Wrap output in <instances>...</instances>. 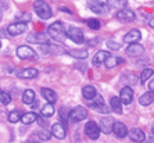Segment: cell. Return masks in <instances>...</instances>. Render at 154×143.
I'll list each match as a JSON object with an SVG mask.
<instances>
[{"instance_id": "cell-47", "label": "cell", "mask_w": 154, "mask_h": 143, "mask_svg": "<svg viewBox=\"0 0 154 143\" xmlns=\"http://www.w3.org/2000/svg\"><path fill=\"white\" fill-rule=\"evenodd\" d=\"M149 25H150V26H151V28H154V17H153V18H151L150 21H149Z\"/></svg>"}, {"instance_id": "cell-34", "label": "cell", "mask_w": 154, "mask_h": 143, "mask_svg": "<svg viewBox=\"0 0 154 143\" xmlns=\"http://www.w3.org/2000/svg\"><path fill=\"white\" fill-rule=\"evenodd\" d=\"M86 24H88V26H89L90 29H94V31H97V29L100 28V21L99 20H96V18H89L88 21H86Z\"/></svg>"}, {"instance_id": "cell-8", "label": "cell", "mask_w": 154, "mask_h": 143, "mask_svg": "<svg viewBox=\"0 0 154 143\" xmlns=\"http://www.w3.org/2000/svg\"><path fill=\"white\" fill-rule=\"evenodd\" d=\"M25 31H26V24H24V22H14V24L8 25V28H7V32L13 36L21 35Z\"/></svg>"}, {"instance_id": "cell-29", "label": "cell", "mask_w": 154, "mask_h": 143, "mask_svg": "<svg viewBox=\"0 0 154 143\" xmlns=\"http://www.w3.org/2000/svg\"><path fill=\"white\" fill-rule=\"evenodd\" d=\"M122 81L126 83V86H132L137 82V76L135 74H125L122 76Z\"/></svg>"}, {"instance_id": "cell-50", "label": "cell", "mask_w": 154, "mask_h": 143, "mask_svg": "<svg viewBox=\"0 0 154 143\" xmlns=\"http://www.w3.org/2000/svg\"><path fill=\"white\" fill-rule=\"evenodd\" d=\"M0 47H2V40H0Z\"/></svg>"}, {"instance_id": "cell-33", "label": "cell", "mask_w": 154, "mask_h": 143, "mask_svg": "<svg viewBox=\"0 0 154 143\" xmlns=\"http://www.w3.org/2000/svg\"><path fill=\"white\" fill-rule=\"evenodd\" d=\"M58 115H60V120L63 121V124H67V121H68V118H69V111L68 108H65V107H61L60 108V113H58Z\"/></svg>"}, {"instance_id": "cell-25", "label": "cell", "mask_w": 154, "mask_h": 143, "mask_svg": "<svg viewBox=\"0 0 154 143\" xmlns=\"http://www.w3.org/2000/svg\"><path fill=\"white\" fill-rule=\"evenodd\" d=\"M82 95L85 99H88V100H92L94 96H96V88L92 85H86L85 88L82 89Z\"/></svg>"}, {"instance_id": "cell-6", "label": "cell", "mask_w": 154, "mask_h": 143, "mask_svg": "<svg viewBox=\"0 0 154 143\" xmlns=\"http://www.w3.org/2000/svg\"><path fill=\"white\" fill-rule=\"evenodd\" d=\"M88 7L93 11V13H97V14H103V13H107L108 11L107 4L101 3V2H99V0H89Z\"/></svg>"}, {"instance_id": "cell-22", "label": "cell", "mask_w": 154, "mask_h": 143, "mask_svg": "<svg viewBox=\"0 0 154 143\" xmlns=\"http://www.w3.org/2000/svg\"><path fill=\"white\" fill-rule=\"evenodd\" d=\"M42 96L46 99L49 103H54V101L57 100V95H56V92L51 89H49V88H42Z\"/></svg>"}, {"instance_id": "cell-32", "label": "cell", "mask_w": 154, "mask_h": 143, "mask_svg": "<svg viewBox=\"0 0 154 143\" xmlns=\"http://www.w3.org/2000/svg\"><path fill=\"white\" fill-rule=\"evenodd\" d=\"M53 114H54L53 103H47L46 106L42 108V115H43V117H51Z\"/></svg>"}, {"instance_id": "cell-39", "label": "cell", "mask_w": 154, "mask_h": 143, "mask_svg": "<svg viewBox=\"0 0 154 143\" xmlns=\"http://www.w3.org/2000/svg\"><path fill=\"white\" fill-rule=\"evenodd\" d=\"M40 142V138H39V135L38 133H35L33 136H31L28 140H26L25 143H39Z\"/></svg>"}, {"instance_id": "cell-38", "label": "cell", "mask_w": 154, "mask_h": 143, "mask_svg": "<svg viewBox=\"0 0 154 143\" xmlns=\"http://www.w3.org/2000/svg\"><path fill=\"white\" fill-rule=\"evenodd\" d=\"M50 133L51 132H47L46 129L45 131H40V132H38V135H39V138H40V140H49L50 139Z\"/></svg>"}, {"instance_id": "cell-11", "label": "cell", "mask_w": 154, "mask_h": 143, "mask_svg": "<svg viewBox=\"0 0 154 143\" xmlns=\"http://www.w3.org/2000/svg\"><path fill=\"white\" fill-rule=\"evenodd\" d=\"M26 40L29 43H36V45H45L49 40V36L46 33H31L26 36Z\"/></svg>"}, {"instance_id": "cell-24", "label": "cell", "mask_w": 154, "mask_h": 143, "mask_svg": "<svg viewBox=\"0 0 154 143\" xmlns=\"http://www.w3.org/2000/svg\"><path fill=\"white\" fill-rule=\"evenodd\" d=\"M110 106H111V110L115 111L117 114H121L122 113V101L119 97L112 96L111 100H110Z\"/></svg>"}, {"instance_id": "cell-31", "label": "cell", "mask_w": 154, "mask_h": 143, "mask_svg": "<svg viewBox=\"0 0 154 143\" xmlns=\"http://www.w3.org/2000/svg\"><path fill=\"white\" fill-rule=\"evenodd\" d=\"M90 107L96 110L97 113H101V114H108L111 108H108L107 106H104V104H94V103H90Z\"/></svg>"}, {"instance_id": "cell-48", "label": "cell", "mask_w": 154, "mask_h": 143, "mask_svg": "<svg viewBox=\"0 0 154 143\" xmlns=\"http://www.w3.org/2000/svg\"><path fill=\"white\" fill-rule=\"evenodd\" d=\"M147 143H154V135H153V136H150V138L147 139Z\"/></svg>"}, {"instance_id": "cell-13", "label": "cell", "mask_w": 154, "mask_h": 143, "mask_svg": "<svg viewBox=\"0 0 154 143\" xmlns=\"http://www.w3.org/2000/svg\"><path fill=\"white\" fill-rule=\"evenodd\" d=\"M144 53V47L142 45H137V43H131L126 49V54L128 56H132V57H137V56H142Z\"/></svg>"}, {"instance_id": "cell-42", "label": "cell", "mask_w": 154, "mask_h": 143, "mask_svg": "<svg viewBox=\"0 0 154 143\" xmlns=\"http://www.w3.org/2000/svg\"><path fill=\"white\" fill-rule=\"evenodd\" d=\"M97 42H99V39H92V40H89L88 43H89L90 46H96V43H97Z\"/></svg>"}, {"instance_id": "cell-9", "label": "cell", "mask_w": 154, "mask_h": 143, "mask_svg": "<svg viewBox=\"0 0 154 143\" xmlns=\"http://www.w3.org/2000/svg\"><path fill=\"white\" fill-rule=\"evenodd\" d=\"M117 20L122 22H131L135 20V13L132 10H129V8H122L117 13Z\"/></svg>"}, {"instance_id": "cell-40", "label": "cell", "mask_w": 154, "mask_h": 143, "mask_svg": "<svg viewBox=\"0 0 154 143\" xmlns=\"http://www.w3.org/2000/svg\"><path fill=\"white\" fill-rule=\"evenodd\" d=\"M18 20H21V22H24V24H26V22L31 21V14H24V15H20L18 17Z\"/></svg>"}, {"instance_id": "cell-4", "label": "cell", "mask_w": 154, "mask_h": 143, "mask_svg": "<svg viewBox=\"0 0 154 143\" xmlns=\"http://www.w3.org/2000/svg\"><path fill=\"white\" fill-rule=\"evenodd\" d=\"M86 117H88V111H86V108L82 107V106H78V107H75L72 111H69V120L74 122L82 121Z\"/></svg>"}, {"instance_id": "cell-30", "label": "cell", "mask_w": 154, "mask_h": 143, "mask_svg": "<svg viewBox=\"0 0 154 143\" xmlns=\"http://www.w3.org/2000/svg\"><path fill=\"white\" fill-rule=\"evenodd\" d=\"M21 117H22V113L18 110H14L11 111L10 114H8V121L11 122V124H15V122L21 121Z\"/></svg>"}, {"instance_id": "cell-17", "label": "cell", "mask_w": 154, "mask_h": 143, "mask_svg": "<svg viewBox=\"0 0 154 143\" xmlns=\"http://www.w3.org/2000/svg\"><path fill=\"white\" fill-rule=\"evenodd\" d=\"M51 135L56 136L57 139H64L65 138V125L64 124H53L51 125Z\"/></svg>"}, {"instance_id": "cell-18", "label": "cell", "mask_w": 154, "mask_h": 143, "mask_svg": "<svg viewBox=\"0 0 154 143\" xmlns=\"http://www.w3.org/2000/svg\"><path fill=\"white\" fill-rule=\"evenodd\" d=\"M142 35H140V31L139 29H132V31H129L125 36H124V42L126 43H136L140 40Z\"/></svg>"}, {"instance_id": "cell-19", "label": "cell", "mask_w": 154, "mask_h": 143, "mask_svg": "<svg viewBox=\"0 0 154 143\" xmlns=\"http://www.w3.org/2000/svg\"><path fill=\"white\" fill-rule=\"evenodd\" d=\"M38 75H39V71L36 68H25V70L18 72V76L24 79H32V78H36Z\"/></svg>"}, {"instance_id": "cell-43", "label": "cell", "mask_w": 154, "mask_h": 143, "mask_svg": "<svg viewBox=\"0 0 154 143\" xmlns=\"http://www.w3.org/2000/svg\"><path fill=\"white\" fill-rule=\"evenodd\" d=\"M60 10L64 11V13H68V14H71V13H72L71 10H68V8H65V7H60Z\"/></svg>"}, {"instance_id": "cell-35", "label": "cell", "mask_w": 154, "mask_h": 143, "mask_svg": "<svg viewBox=\"0 0 154 143\" xmlns=\"http://www.w3.org/2000/svg\"><path fill=\"white\" fill-rule=\"evenodd\" d=\"M151 75H153V70H151V68H146V70L142 72V75H140V82L144 83Z\"/></svg>"}, {"instance_id": "cell-36", "label": "cell", "mask_w": 154, "mask_h": 143, "mask_svg": "<svg viewBox=\"0 0 154 143\" xmlns=\"http://www.w3.org/2000/svg\"><path fill=\"white\" fill-rule=\"evenodd\" d=\"M11 101V96L8 95V93L6 92H0V103L4 104V106H7L8 103Z\"/></svg>"}, {"instance_id": "cell-23", "label": "cell", "mask_w": 154, "mask_h": 143, "mask_svg": "<svg viewBox=\"0 0 154 143\" xmlns=\"http://www.w3.org/2000/svg\"><path fill=\"white\" fill-rule=\"evenodd\" d=\"M154 101V92L150 90V92H146L144 95H142L139 99V103L142 106H150L151 103Z\"/></svg>"}, {"instance_id": "cell-1", "label": "cell", "mask_w": 154, "mask_h": 143, "mask_svg": "<svg viewBox=\"0 0 154 143\" xmlns=\"http://www.w3.org/2000/svg\"><path fill=\"white\" fill-rule=\"evenodd\" d=\"M47 33L50 38H53L56 42H64L65 36H67V31L64 29V25L61 22H54L49 26L47 29Z\"/></svg>"}, {"instance_id": "cell-21", "label": "cell", "mask_w": 154, "mask_h": 143, "mask_svg": "<svg viewBox=\"0 0 154 143\" xmlns=\"http://www.w3.org/2000/svg\"><path fill=\"white\" fill-rule=\"evenodd\" d=\"M67 53L74 58H78V60H85L89 56L88 50H83V49H72V50H67Z\"/></svg>"}, {"instance_id": "cell-45", "label": "cell", "mask_w": 154, "mask_h": 143, "mask_svg": "<svg viewBox=\"0 0 154 143\" xmlns=\"http://www.w3.org/2000/svg\"><path fill=\"white\" fill-rule=\"evenodd\" d=\"M85 67H86V65H83V64H76V68H79V70H82V71H85Z\"/></svg>"}, {"instance_id": "cell-2", "label": "cell", "mask_w": 154, "mask_h": 143, "mask_svg": "<svg viewBox=\"0 0 154 143\" xmlns=\"http://www.w3.org/2000/svg\"><path fill=\"white\" fill-rule=\"evenodd\" d=\"M33 10H35L36 15L42 20H49V18L53 15L51 13V8L49 7V4L45 3L43 0H36L33 3Z\"/></svg>"}, {"instance_id": "cell-27", "label": "cell", "mask_w": 154, "mask_h": 143, "mask_svg": "<svg viewBox=\"0 0 154 143\" xmlns=\"http://www.w3.org/2000/svg\"><path fill=\"white\" fill-rule=\"evenodd\" d=\"M38 120V115L35 113H25V114H22L21 117V121L22 124H25V125H29V124H32Z\"/></svg>"}, {"instance_id": "cell-41", "label": "cell", "mask_w": 154, "mask_h": 143, "mask_svg": "<svg viewBox=\"0 0 154 143\" xmlns=\"http://www.w3.org/2000/svg\"><path fill=\"white\" fill-rule=\"evenodd\" d=\"M8 8L7 0H0V11H6Z\"/></svg>"}, {"instance_id": "cell-15", "label": "cell", "mask_w": 154, "mask_h": 143, "mask_svg": "<svg viewBox=\"0 0 154 143\" xmlns=\"http://www.w3.org/2000/svg\"><path fill=\"white\" fill-rule=\"evenodd\" d=\"M114 120L111 117H106L100 121V131L104 133H111L112 132V126H114Z\"/></svg>"}, {"instance_id": "cell-10", "label": "cell", "mask_w": 154, "mask_h": 143, "mask_svg": "<svg viewBox=\"0 0 154 143\" xmlns=\"http://www.w3.org/2000/svg\"><path fill=\"white\" fill-rule=\"evenodd\" d=\"M119 99H121L122 104H131L133 100V90L131 89V86H125L121 89L119 93Z\"/></svg>"}, {"instance_id": "cell-28", "label": "cell", "mask_w": 154, "mask_h": 143, "mask_svg": "<svg viewBox=\"0 0 154 143\" xmlns=\"http://www.w3.org/2000/svg\"><path fill=\"white\" fill-rule=\"evenodd\" d=\"M122 58L121 57H115V56H110V57L107 58V60H106V63H104V64H106V67L107 68H114L115 65L117 64H119V63H122Z\"/></svg>"}, {"instance_id": "cell-16", "label": "cell", "mask_w": 154, "mask_h": 143, "mask_svg": "<svg viewBox=\"0 0 154 143\" xmlns=\"http://www.w3.org/2000/svg\"><path fill=\"white\" fill-rule=\"evenodd\" d=\"M112 132L115 133L117 138H125V136H128V129H126V126L124 125L121 121H115L114 122Z\"/></svg>"}, {"instance_id": "cell-5", "label": "cell", "mask_w": 154, "mask_h": 143, "mask_svg": "<svg viewBox=\"0 0 154 143\" xmlns=\"http://www.w3.org/2000/svg\"><path fill=\"white\" fill-rule=\"evenodd\" d=\"M67 38H69L72 42H75V43H82L83 42V32L79 28L71 26V28L67 29Z\"/></svg>"}, {"instance_id": "cell-14", "label": "cell", "mask_w": 154, "mask_h": 143, "mask_svg": "<svg viewBox=\"0 0 154 143\" xmlns=\"http://www.w3.org/2000/svg\"><path fill=\"white\" fill-rule=\"evenodd\" d=\"M128 135H129V138H131L133 142H136V143H142V142H144V139H146L144 132L142 131V129H139V128L131 129V131L128 132Z\"/></svg>"}, {"instance_id": "cell-12", "label": "cell", "mask_w": 154, "mask_h": 143, "mask_svg": "<svg viewBox=\"0 0 154 143\" xmlns=\"http://www.w3.org/2000/svg\"><path fill=\"white\" fill-rule=\"evenodd\" d=\"M106 4H107L108 11H111V10L112 11H119V10H122V8L126 7L128 2H126V0H107Z\"/></svg>"}, {"instance_id": "cell-49", "label": "cell", "mask_w": 154, "mask_h": 143, "mask_svg": "<svg viewBox=\"0 0 154 143\" xmlns=\"http://www.w3.org/2000/svg\"><path fill=\"white\" fill-rule=\"evenodd\" d=\"M151 131H153V133H154V124H153V126H151Z\"/></svg>"}, {"instance_id": "cell-44", "label": "cell", "mask_w": 154, "mask_h": 143, "mask_svg": "<svg viewBox=\"0 0 154 143\" xmlns=\"http://www.w3.org/2000/svg\"><path fill=\"white\" fill-rule=\"evenodd\" d=\"M149 88H150V89L154 92V79H153V81H151L150 83H149Z\"/></svg>"}, {"instance_id": "cell-26", "label": "cell", "mask_w": 154, "mask_h": 143, "mask_svg": "<svg viewBox=\"0 0 154 143\" xmlns=\"http://www.w3.org/2000/svg\"><path fill=\"white\" fill-rule=\"evenodd\" d=\"M22 101L25 104H32L35 101V92L31 89H26L25 92L22 93Z\"/></svg>"}, {"instance_id": "cell-7", "label": "cell", "mask_w": 154, "mask_h": 143, "mask_svg": "<svg viewBox=\"0 0 154 143\" xmlns=\"http://www.w3.org/2000/svg\"><path fill=\"white\" fill-rule=\"evenodd\" d=\"M17 56L22 60H29V58H35L36 53L29 46H20L17 49Z\"/></svg>"}, {"instance_id": "cell-20", "label": "cell", "mask_w": 154, "mask_h": 143, "mask_svg": "<svg viewBox=\"0 0 154 143\" xmlns=\"http://www.w3.org/2000/svg\"><path fill=\"white\" fill-rule=\"evenodd\" d=\"M110 57V53L106 50H100V51H97L96 56L93 57V64L94 65H100L103 64V63H106V60Z\"/></svg>"}, {"instance_id": "cell-46", "label": "cell", "mask_w": 154, "mask_h": 143, "mask_svg": "<svg viewBox=\"0 0 154 143\" xmlns=\"http://www.w3.org/2000/svg\"><path fill=\"white\" fill-rule=\"evenodd\" d=\"M6 36H7L6 35V32H4L3 29H0V38H6Z\"/></svg>"}, {"instance_id": "cell-3", "label": "cell", "mask_w": 154, "mask_h": 143, "mask_svg": "<svg viewBox=\"0 0 154 143\" xmlns=\"http://www.w3.org/2000/svg\"><path fill=\"white\" fill-rule=\"evenodd\" d=\"M85 133L88 135L89 139L96 140L99 136H100V126L97 125L94 121H89L85 125Z\"/></svg>"}, {"instance_id": "cell-37", "label": "cell", "mask_w": 154, "mask_h": 143, "mask_svg": "<svg viewBox=\"0 0 154 143\" xmlns=\"http://www.w3.org/2000/svg\"><path fill=\"white\" fill-rule=\"evenodd\" d=\"M107 47L111 49V50H119V49H121V45L114 42V40H107Z\"/></svg>"}]
</instances>
